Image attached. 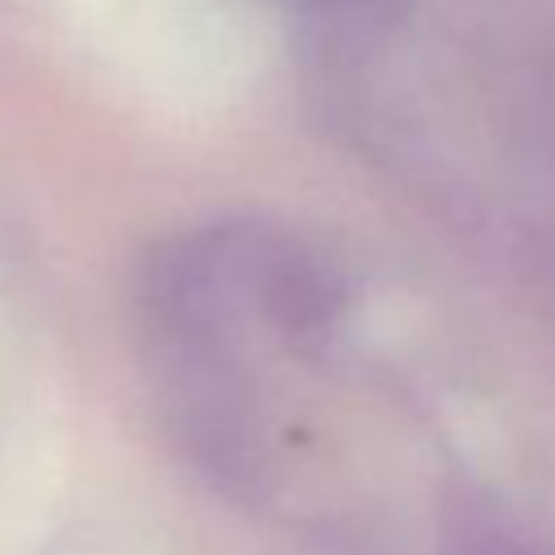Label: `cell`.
<instances>
[{"label":"cell","mask_w":555,"mask_h":555,"mask_svg":"<svg viewBox=\"0 0 555 555\" xmlns=\"http://www.w3.org/2000/svg\"><path fill=\"white\" fill-rule=\"evenodd\" d=\"M455 555H533V551H525L520 542H512V533L477 520L464 533H455Z\"/></svg>","instance_id":"1"}]
</instances>
